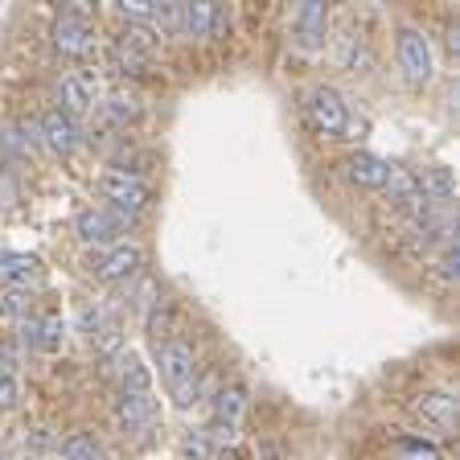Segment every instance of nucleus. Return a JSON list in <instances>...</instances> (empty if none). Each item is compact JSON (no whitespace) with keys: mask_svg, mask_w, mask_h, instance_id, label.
Returning a JSON list of instances; mask_svg holds the SVG:
<instances>
[{"mask_svg":"<svg viewBox=\"0 0 460 460\" xmlns=\"http://www.w3.org/2000/svg\"><path fill=\"white\" fill-rule=\"evenodd\" d=\"M115 13H119V17H128L132 25H140V29H153L156 25V13H161V0H119V4H115Z\"/></svg>","mask_w":460,"mask_h":460,"instance_id":"23","label":"nucleus"},{"mask_svg":"<svg viewBox=\"0 0 460 460\" xmlns=\"http://www.w3.org/2000/svg\"><path fill=\"white\" fill-rule=\"evenodd\" d=\"M58 111L62 115H86L91 107H95V83L91 78H83V75H62L58 78Z\"/></svg>","mask_w":460,"mask_h":460,"instance_id":"12","label":"nucleus"},{"mask_svg":"<svg viewBox=\"0 0 460 460\" xmlns=\"http://www.w3.org/2000/svg\"><path fill=\"white\" fill-rule=\"evenodd\" d=\"M247 411V386L243 383H226L218 394H214V423H239V415Z\"/></svg>","mask_w":460,"mask_h":460,"instance_id":"18","label":"nucleus"},{"mask_svg":"<svg viewBox=\"0 0 460 460\" xmlns=\"http://www.w3.org/2000/svg\"><path fill=\"white\" fill-rule=\"evenodd\" d=\"M399 448H402V460H440L436 448H423V444H415V440H402Z\"/></svg>","mask_w":460,"mask_h":460,"instance_id":"30","label":"nucleus"},{"mask_svg":"<svg viewBox=\"0 0 460 460\" xmlns=\"http://www.w3.org/2000/svg\"><path fill=\"white\" fill-rule=\"evenodd\" d=\"M99 193H103V201H107V210H115V214H124V218H136V214L148 206V185L136 177V172H128V169H107L103 177H99Z\"/></svg>","mask_w":460,"mask_h":460,"instance_id":"3","label":"nucleus"},{"mask_svg":"<svg viewBox=\"0 0 460 460\" xmlns=\"http://www.w3.org/2000/svg\"><path fill=\"white\" fill-rule=\"evenodd\" d=\"M329 38V9L321 4V0H305V4H296L292 9V41H296L300 49H321Z\"/></svg>","mask_w":460,"mask_h":460,"instance_id":"8","label":"nucleus"},{"mask_svg":"<svg viewBox=\"0 0 460 460\" xmlns=\"http://www.w3.org/2000/svg\"><path fill=\"white\" fill-rule=\"evenodd\" d=\"M58 456L62 460H103V448H99L95 436H86V431H70L66 440H58Z\"/></svg>","mask_w":460,"mask_h":460,"instance_id":"21","label":"nucleus"},{"mask_svg":"<svg viewBox=\"0 0 460 460\" xmlns=\"http://www.w3.org/2000/svg\"><path fill=\"white\" fill-rule=\"evenodd\" d=\"M29 279H38V259L17 255V251H0V284L25 288Z\"/></svg>","mask_w":460,"mask_h":460,"instance_id":"19","label":"nucleus"},{"mask_svg":"<svg viewBox=\"0 0 460 460\" xmlns=\"http://www.w3.org/2000/svg\"><path fill=\"white\" fill-rule=\"evenodd\" d=\"M107 321H111V316H107L103 305H91V300H86V305H78V333H86L91 341L99 337V329H103Z\"/></svg>","mask_w":460,"mask_h":460,"instance_id":"25","label":"nucleus"},{"mask_svg":"<svg viewBox=\"0 0 460 460\" xmlns=\"http://www.w3.org/2000/svg\"><path fill=\"white\" fill-rule=\"evenodd\" d=\"M181 17V33L185 38H210L214 29L222 25V9L214 0H193V4H177Z\"/></svg>","mask_w":460,"mask_h":460,"instance_id":"14","label":"nucleus"},{"mask_svg":"<svg viewBox=\"0 0 460 460\" xmlns=\"http://www.w3.org/2000/svg\"><path fill=\"white\" fill-rule=\"evenodd\" d=\"M399 70L407 75V83L423 86L436 75V54H431V41L423 38L420 29H399Z\"/></svg>","mask_w":460,"mask_h":460,"instance_id":"6","label":"nucleus"},{"mask_svg":"<svg viewBox=\"0 0 460 460\" xmlns=\"http://www.w3.org/2000/svg\"><path fill=\"white\" fill-rule=\"evenodd\" d=\"M115 383H119V394H153V378H148V366L124 349L115 358Z\"/></svg>","mask_w":460,"mask_h":460,"instance_id":"16","label":"nucleus"},{"mask_svg":"<svg viewBox=\"0 0 460 460\" xmlns=\"http://www.w3.org/2000/svg\"><path fill=\"white\" fill-rule=\"evenodd\" d=\"M38 132H41V148H49V153H58V156H70L78 144H83V132H78V124L70 119V115L58 111V107L41 115Z\"/></svg>","mask_w":460,"mask_h":460,"instance_id":"10","label":"nucleus"},{"mask_svg":"<svg viewBox=\"0 0 460 460\" xmlns=\"http://www.w3.org/2000/svg\"><path fill=\"white\" fill-rule=\"evenodd\" d=\"M144 263V251L132 243H115V247H95V255H86V276H95L99 284H119L132 279Z\"/></svg>","mask_w":460,"mask_h":460,"instance_id":"4","label":"nucleus"},{"mask_svg":"<svg viewBox=\"0 0 460 460\" xmlns=\"http://www.w3.org/2000/svg\"><path fill=\"white\" fill-rule=\"evenodd\" d=\"M420 198H428L431 206H452V201H456V177H452V169L436 164V169L423 172L420 177Z\"/></svg>","mask_w":460,"mask_h":460,"instance_id":"17","label":"nucleus"},{"mask_svg":"<svg viewBox=\"0 0 460 460\" xmlns=\"http://www.w3.org/2000/svg\"><path fill=\"white\" fill-rule=\"evenodd\" d=\"M21 345L29 349H41V354H58L62 345H66V321L58 313H33L21 321Z\"/></svg>","mask_w":460,"mask_h":460,"instance_id":"9","label":"nucleus"},{"mask_svg":"<svg viewBox=\"0 0 460 460\" xmlns=\"http://www.w3.org/2000/svg\"><path fill=\"white\" fill-rule=\"evenodd\" d=\"M103 111H107V119H115V124H128V119H136L140 115V99L132 95V91H111L107 95V103H103Z\"/></svg>","mask_w":460,"mask_h":460,"instance_id":"24","label":"nucleus"},{"mask_svg":"<svg viewBox=\"0 0 460 460\" xmlns=\"http://www.w3.org/2000/svg\"><path fill=\"white\" fill-rule=\"evenodd\" d=\"M21 366H25V345H21L17 337H4V341H0V370L21 374Z\"/></svg>","mask_w":460,"mask_h":460,"instance_id":"27","label":"nucleus"},{"mask_svg":"<svg viewBox=\"0 0 460 460\" xmlns=\"http://www.w3.org/2000/svg\"><path fill=\"white\" fill-rule=\"evenodd\" d=\"M436 276H440L444 284H456V276H460V247L456 243L440 251V259H436Z\"/></svg>","mask_w":460,"mask_h":460,"instance_id":"28","label":"nucleus"},{"mask_svg":"<svg viewBox=\"0 0 460 460\" xmlns=\"http://www.w3.org/2000/svg\"><path fill=\"white\" fill-rule=\"evenodd\" d=\"M305 115H308V124H313V132L329 136V140L345 136V128H349V107H345L341 91H333L325 83L305 91Z\"/></svg>","mask_w":460,"mask_h":460,"instance_id":"2","label":"nucleus"},{"mask_svg":"<svg viewBox=\"0 0 460 460\" xmlns=\"http://www.w3.org/2000/svg\"><path fill=\"white\" fill-rule=\"evenodd\" d=\"M128 222L132 218L107 210V206H91V210H83L75 218V230H78V239H83L86 247H115V243H124Z\"/></svg>","mask_w":460,"mask_h":460,"instance_id":"5","label":"nucleus"},{"mask_svg":"<svg viewBox=\"0 0 460 460\" xmlns=\"http://www.w3.org/2000/svg\"><path fill=\"white\" fill-rule=\"evenodd\" d=\"M161 378L169 386L172 402L190 411L201 394V374H198V358L185 341H164L161 345Z\"/></svg>","mask_w":460,"mask_h":460,"instance_id":"1","label":"nucleus"},{"mask_svg":"<svg viewBox=\"0 0 460 460\" xmlns=\"http://www.w3.org/2000/svg\"><path fill=\"white\" fill-rule=\"evenodd\" d=\"M21 402V374L0 370V411H13Z\"/></svg>","mask_w":460,"mask_h":460,"instance_id":"29","label":"nucleus"},{"mask_svg":"<svg viewBox=\"0 0 460 460\" xmlns=\"http://www.w3.org/2000/svg\"><path fill=\"white\" fill-rule=\"evenodd\" d=\"M448 49H452V54L460 49V25H448Z\"/></svg>","mask_w":460,"mask_h":460,"instance_id":"31","label":"nucleus"},{"mask_svg":"<svg viewBox=\"0 0 460 460\" xmlns=\"http://www.w3.org/2000/svg\"><path fill=\"white\" fill-rule=\"evenodd\" d=\"M383 193H386V201H391V206L407 210V206L420 198V177H415L411 169H394V164H391V177H386Z\"/></svg>","mask_w":460,"mask_h":460,"instance_id":"20","label":"nucleus"},{"mask_svg":"<svg viewBox=\"0 0 460 460\" xmlns=\"http://www.w3.org/2000/svg\"><path fill=\"white\" fill-rule=\"evenodd\" d=\"M177 456L181 460H214L218 448H214V440H210V431L206 428H190L181 436V444H177Z\"/></svg>","mask_w":460,"mask_h":460,"instance_id":"22","label":"nucleus"},{"mask_svg":"<svg viewBox=\"0 0 460 460\" xmlns=\"http://www.w3.org/2000/svg\"><path fill=\"white\" fill-rule=\"evenodd\" d=\"M345 177L354 185H362V190H383L386 177H391V164L383 161V156H374V153H354V156H345Z\"/></svg>","mask_w":460,"mask_h":460,"instance_id":"15","label":"nucleus"},{"mask_svg":"<svg viewBox=\"0 0 460 460\" xmlns=\"http://www.w3.org/2000/svg\"><path fill=\"white\" fill-rule=\"evenodd\" d=\"M0 460H13V456H9V452H0Z\"/></svg>","mask_w":460,"mask_h":460,"instance_id":"32","label":"nucleus"},{"mask_svg":"<svg viewBox=\"0 0 460 460\" xmlns=\"http://www.w3.org/2000/svg\"><path fill=\"white\" fill-rule=\"evenodd\" d=\"M415 415L423 423H431L436 431H452L456 428V394L448 391H423L415 399Z\"/></svg>","mask_w":460,"mask_h":460,"instance_id":"11","label":"nucleus"},{"mask_svg":"<svg viewBox=\"0 0 460 460\" xmlns=\"http://www.w3.org/2000/svg\"><path fill=\"white\" fill-rule=\"evenodd\" d=\"M115 423L124 431H144L156 423V399L153 394H119L115 399Z\"/></svg>","mask_w":460,"mask_h":460,"instance_id":"13","label":"nucleus"},{"mask_svg":"<svg viewBox=\"0 0 460 460\" xmlns=\"http://www.w3.org/2000/svg\"><path fill=\"white\" fill-rule=\"evenodd\" d=\"M25 316H29L25 288H9V292H0V321H25Z\"/></svg>","mask_w":460,"mask_h":460,"instance_id":"26","label":"nucleus"},{"mask_svg":"<svg viewBox=\"0 0 460 460\" xmlns=\"http://www.w3.org/2000/svg\"><path fill=\"white\" fill-rule=\"evenodd\" d=\"M54 49L66 58H86L95 49V25L83 17V9H70L54 21Z\"/></svg>","mask_w":460,"mask_h":460,"instance_id":"7","label":"nucleus"}]
</instances>
